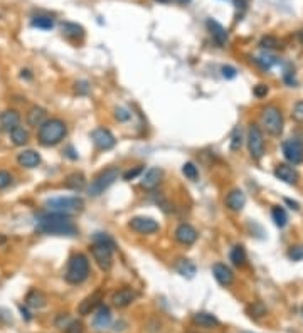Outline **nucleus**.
<instances>
[{"mask_svg": "<svg viewBox=\"0 0 303 333\" xmlns=\"http://www.w3.org/2000/svg\"><path fill=\"white\" fill-rule=\"evenodd\" d=\"M36 231L46 236H67V238H73V236L78 234V228L74 226L71 215L49 210L37 215Z\"/></svg>", "mask_w": 303, "mask_h": 333, "instance_id": "1", "label": "nucleus"}, {"mask_svg": "<svg viewBox=\"0 0 303 333\" xmlns=\"http://www.w3.org/2000/svg\"><path fill=\"white\" fill-rule=\"evenodd\" d=\"M67 135L66 123L59 118H47L37 130V140L42 147H56Z\"/></svg>", "mask_w": 303, "mask_h": 333, "instance_id": "2", "label": "nucleus"}, {"mask_svg": "<svg viewBox=\"0 0 303 333\" xmlns=\"http://www.w3.org/2000/svg\"><path fill=\"white\" fill-rule=\"evenodd\" d=\"M89 276V259L83 253H76L69 258L64 271V279L69 284H81Z\"/></svg>", "mask_w": 303, "mask_h": 333, "instance_id": "3", "label": "nucleus"}, {"mask_svg": "<svg viewBox=\"0 0 303 333\" xmlns=\"http://www.w3.org/2000/svg\"><path fill=\"white\" fill-rule=\"evenodd\" d=\"M46 209L57 214L73 215L84 209V200L81 197H54L46 200Z\"/></svg>", "mask_w": 303, "mask_h": 333, "instance_id": "4", "label": "nucleus"}, {"mask_svg": "<svg viewBox=\"0 0 303 333\" xmlns=\"http://www.w3.org/2000/svg\"><path fill=\"white\" fill-rule=\"evenodd\" d=\"M118 177H120V170L115 167H110L107 170L99 172L88 185V195L99 197L105 190L110 189V187L118 180Z\"/></svg>", "mask_w": 303, "mask_h": 333, "instance_id": "5", "label": "nucleus"}, {"mask_svg": "<svg viewBox=\"0 0 303 333\" xmlns=\"http://www.w3.org/2000/svg\"><path fill=\"white\" fill-rule=\"evenodd\" d=\"M261 123L269 135H280L283 132V115L275 104H269L261 111Z\"/></svg>", "mask_w": 303, "mask_h": 333, "instance_id": "6", "label": "nucleus"}, {"mask_svg": "<svg viewBox=\"0 0 303 333\" xmlns=\"http://www.w3.org/2000/svg\"><path fill=\"white\" fill-rule=\"evenodd\" d=\"M248 148H249V155L254 160H259L264 155V138L261 128L258 125H251L248 130Z\"/></svg>", "mask_w": 303, "mask_h": 333, "instance_id": "7", "label": "nucleus"}, {"mask_svg": "<svg viewBox=\"0 0 303 333\" xmlns=\"http://www.w3.org/2000/svg\"><path fill=\"white\" fill-rule=\"evenodd\" d=\"M128 228L132 229L133 233L142 234V236H150L160 231V226H158V222L155 219H152V217H143V215L133 217V219L128 222Z\"/></svg>", "mask_w": 303, "mask_h": 333, "instance_id": "8", "label": "nucleus"}, {"mask_svg": "<svg viewBox=\"0 0 303 333\" xmlns=\"http://www.w3.org/2000/svg\"><path fill=\"white\" fill-rule=\"evenodd\" d=\"M283 155L290 163L293 165H298V163L303 162V142L298 138H288L285 143H283Z\"/></svg>", "mask_w": 303, "mask_h": 333, "instance_id": "9", "label": "nucleus"}, {"mask_svg": "<svg viewBox=\"0 0 303 333\" xmlns=\"http://www.w3.org/2000/svg\"><path fill=\"white\" fill-rule=\"evenodd\" d=\"M113 253L110 248H105V246L99 244H93L91 246V254H93V259L98 266L103 269V271H110L113 264Z\"/></svg>", "mask_w": 303, "mask_h": 333, "instance_id": "10", "label": "nucleus"}, {"mask_svg": "<svg viewBox=\"0 0 303 333\" xmlns=\"http://www.w3.org/2000/svg\"><path fill=\"white\" fill-rule=\"evenodd\" d=\"M91 140H93L94 147L98 150H110L117 145V140H115L113 133L107 128H96L91 132Z\"/></svg>", "mask_w": 303, "mask_h": 333, "instance_id": "11", "label": "nucleus"}, {"mask_svg": "<svg viewBox=\"0 0 303 333\" xmlns=\"http://www.w3.org/2000/svg\"><path fill=\"white\" fill-rule=\"evenodd\" d=\"M101 301H103V293L99 291V289H96V291H93L91 294H88V296L84 298L83 301L78 305V313L79 315H91V313L96 311V308H98L101 305Z\"/></svg>", "mask_w": 303, "mask_h": 333, "instance_id": "12", "label": "nucleus"}, {"mask_svg": "<svg viewBox=\"0 0 303 333\" xmlns=\"http://www.w3.org/2000/svg\"><path fill=\"white\" fill-rule=\"evenodd\" d=\"M21 125V113L17 109H6L0 113V133H11Z\"/></svg>", "mask_w": 303, "mask_h": 333, "instance_id": "13", "label": "nucleus"}, {"mask_svg": "<svg viewBox=\"0 0 303 333\" xmlns=\"http://www.w3.org/2000/svg\"><path fill=\"white\" fill-rule=\"evenodd\" d=\"M197 238H199V234L190 224H180L175 229V241L182 246H192L197 241Z\"/></svg>", "mask_w": 303, "mask_h": 333, "instance_id": "14", "label": "nucleus"}, {"mask_svg": "<svg viewBox=\"0 0 303 333\" xmlns=\"http://www.w3.org/2000/svg\"><path fill=\"white\" fill-rule=\"evenodd\" d=\"M135 298H137V293H135L132 288L125 286L113 293L112 303H113V306H117V308H127L135 301Z\"/></svg>", "mask_w": 303, "mask_h": 333, "instance_id": "15", "label": "nucleus"}, {"mask_svg": "<svg viewBox=\"0 0 303 333\" xmlns=\"http://www.w3.org/2000/svg\"><path fill=\"white\" fill-rule=\"evenodd\" d=\"M226 207L233 212H241L243 207L246 205V195L241 189H233L226 195Z\"/></svg>", "mask_w": 303, "mask_h": 333, "instance_id": "16", "label": "nucleus"}, {"mask_svg": "<svg viewBox=\"0 0 303 333\" xmlns=\"http://www.w3.org/2000/svg\"><path fill=\"white\" fill-rule=\"evenodd\" d=\"M110 325H112V311H110L108 306H101L99 305L94 311L93 326L98 331H103V330H107Z\"/></svg>", "mask_w": 303, "mask_h": 333, "instance_id": "17", "label": "nucleus"}, {"mask_svg": "<svg viewBox=\"0 0 303 333\" xmlns=\"http://www.w3.org/2000/svg\"><path fill=\"white\" fill-rule=\"evenodd\" d=\"M213 274L221 286H231L234 281V274L231 271V268H228L223 263H216L213 266Z\"/></svg>", "mask_w": 303, "mask_h": 333, "instance_id": "18", "label": "nucleus"}, {"mask_svg": "<svg viewBox=\"0 0 303 333\" xmlns=\"http://www.w3.org/2000/svg\"><path fill=\"white\" fill-rule=\"evenodd\" d=\"M17 163L24 168H37L41 165V155L36 150H22L17 155Z\"/></svg>", "mask_w": 303, "mask_h": 333, "instance_id": "19", "label": "nucleus"}, {"mask_svg": "<svg viewBox=\"0 0 303 333\" xmlns=\"http://www.w3.org/2000/svg\"><path fill=\"white\" fill-rule=\"evenodd\" d=\"M46 120H47V111L44 108H41V106H32L26 115V122L32 128H39Z\"/></svg>", "mask_w": 303, "mask_h": 333, "instance_id": "20", "label": "nucleus"}, {"mask_svg": "<svg viewBox=\"0 0 303 333\" xmlns=\"http://www.w3.org/2000/svg\"><path fill=\"white\" fill-rule=\"evenodd\" d=\"M162 177H163V172L160 170V168L153 167L145 173V177L142 178V187L145 190H155L157 187L160 185Z\"/></svg>", "mask_w": 303, "mask_h": 333, "instance_id": "21", "label": "nucleus"}, {"mask_svg": "<svg viewBox=\"0 0 303 333\" xmlns=\"http://www.w3.org/2000/svg\"><path fill=\"white\" fill-rule=\"evenodd\" d=\"M275 175H276V178H280L281 182L290 183V185L298 182V172L293 167L286 165V163H280V165H276Z\"/></svg>", "mask_w": 303, "mask_h": 333, "instance_id": "22", "label": "nucleus"}, {"mask_svg": "<svg viewBox=\"0 0 303 333\" xmlns=\"http://www.w3.org/2000/svg\"><path fill=\"white\" fill-rule=\"evenodd\" d=\"M208 29L211 32V36H213V39L216 41V44L224 46L226 42H228V32H226V29L221 26L218 21H214V19H208Z\"/></svg>", "mask_w": 303, "mask_h": 333, "instance_id": "23", "label": "nucleus"}, {"mask_svg": "<svg viewBox=\"0 0 303 333\" xmlns=\"http://www.w3.org/2000/svg\"><path fill=\"white\" fill-rule=\"evenodd\" d=\"M64 187H66V189L74 190V192L83 190V189H86V177H84L81 172L71 173V175H67V177H66Z\"/></svg>", "mask_w": 303, "mask_h": 333, "instance_id": "24", "label": "nucleus"}, {"mask_svg": "<svg viewBox=\"0 0 303 333\" xmlns=\"http://www.w3.org/2000/svg\"><path fill=\"white\" fill-rule=\"evenodd\" d=\"M192 320H194L195 325H199L202 328H214L219 325V320L216 318L213 313H206V311H199L195 313L194 316H192Z\"/></svg>", "mask_w": 303, "mask_h": 333, "instance_id": "25", "label": "nucleus"}, {"mask_svg": "<svg viewBox=\"0 0 303 333\" xmlns=\"http://www.w3.org/2000/svg\"><path fill=\"white\" fill-rule=\"evenodd\" d=\"M11 142L16 145V147H24V145L29 143V132L24 127H16L11 132Z\"/></svg>", "mask_w": 303, "mask_h": 333, "instance_id": "26", "label": "nucleus"}, {"mask_svg": "<svg viewBox=\"0 0 303 333\" xmlns=\"http://www.w3.org/2000/svg\"><path fill=\"white\" fill-rule=\"evenodd\" d=\"M26 305L31 308H42L46 305V296L37 289H31L26 296Z\"/></svg>", "mask_w": 303, "mask_h": 333, "instance_id": "27", "label": "nucleus"}, {"mask_svg": "<svg viewBox=\"0 0 303 333\" xmlns=\"http://www.w3.org/2000/svg\"><path fill=\"white\" fill-rule=\"evenodd\" d=\"M229 259H231V263H233L234 266H238V268L244 266L246 261H248V258H246V251H244L243 246H234V248L231 249Z\"/></svg>", "mask_w": 303, "mask_h": 333, "instance_id": "28", "label": "nucleus"}, {"mask_svg": "<svg viewBox=\"0 0 303 333\" xmlns=\"http://www.w3.org/2000/svg\"><path fill=\"white\" fill-rule=\"evenodd\" d=\"M62 34L69 39H78V37L84 36V29L74 22H64L62 24Z\"/></svg>", "mask_w": 303, "mask_h": 333, "instance_id": "29", "label": "nucleus"}, {"mask_svg": "<svg viewBox=\"0 0 303 333\" xmlns=\"http://www.w3.org/2000/svg\"><path fill=\"white\" fill-rule=\"evenodd\" d=\"M93 244L105 246V248H110L112 251L117 249V243H115V239L110 234H107V233H96L93 236Z\"/></svg>", "mask_w": 303, "mask_h": 333, "instance_id": "30", "label": "nucleus"}, {"mask_svg": "<svg viewBox=\"0 0 303 333\" xmlns=\"http://www.w3.org/2000/svg\"><path fill=\"white\" fill-rule=\"evenodd\" d=\"M31 26L37 27V29H44V31H49V29L54 27V19L49 16H36V17H32Z\"/></svg>", "mask_w": 303, "mask_h": 333, "instance_id": "31", "label": "nucleus"}, {"mask_svg": "<svg viewBox=\"0 0 303 333\" xmlns=\"http://www.w3.org/2000/svg\"><path fill=\"white\" fill-rule=\"evenodd\" d=\"M271 217H273V220H275V224L278 226V228H285V226H286L288 215H286V212H285L283 207H280V205L273 207V209H271Z\"/></svg>", "mask_w": 303, "mask_h": 333, "instance_id": "32", "label": "nucleus"}, {"mask_svg": "<svg viewBox=\"0 0 303 333\" xmlns=\"http://www.w3.org/2000/svg\"><path fill=\"white\" fill-rule=\"evenodd\" d=\"M175 268H177V271L182 274V276L192 278L195 274V266L190 261H187V259H179V263H177Z\"/></svg>", "mask_w": 303, "mask_h": 333, "instance_id": "33", "label": "nucleus"}, {"mask_svg": "<svg viewBox=\"0 0 303 333\" xmlns=\"http://www.w3.org/2000/svg\"><path fill=\"white\" fill-rule=\"evenodd\" d=\"M254 62H256V64L261 67V69H264V71H268V69H271L273 66L276 64V59L275 57H269V56H261V57H254L253 59Z\"/></svg>", "mask_w": 303, "mask_h": 333, "instance_id": "34", "label": "nucleus"}, {"mask_svg": "<svg viewBox=\"0 0 303 333\" xmlns=\"http://www.w3.org/2000/svg\"><path fill=\"white\" fill-rule=\"evenodd\" d=\"M182 173H184L189 180H197V178H199V170H197V167L192 162L184 163V167H182Z\"/></svg>", "mask_w": 303, "mask_h": 333, "instance_id": "35", "label": "nucleus"}, {"mask_svg": "<svg viewBox=\"0 0 303 333\" xmlns=\"http://www.w3.org/2000/svg\"><path fill=\"white\" fill-rule=\"evenodd\" d=\"M115 118H117L120 123H127L132 120V113H130V109L125 108V106H118V108H115Z\"/></svg>", "mask_w": 303, "mask_h": 333, "instance_id": "36", "label": "nucleus"}, {"mask_svg": "<svg viewBox=\"0 0 303 333\" xmlns=\"http://www.w3.org/2000/svg\"><path fill=\"white\" fill-rule=\"evenodd\" d=\"M241 145H243V133L239 128H236L233 137H231V150H239Z\"/></svg>", "mask_w": 303, "mask_h": 333, "instance_id": "37", "label": "nucleus"}, {"mask_svg": "<svg viewBox=\"0 0 303 333\" xmlns=\"http://www.w3.org/2000/svg\"><path fill=\"white\" fill-rule=\"evenodd\" d=\"M64 333H84L83 330V323L74 320V321H69L67 325L64 326Z\"/></svg>", "mask_w": 303, "mask_h": 333, "instance_id": "38", "label": "nucleus"}, {"mask_svg": "<svg viewBox=\"0 0 303 333\" xmlns=\"http://www.w3.org/2000/svg\"><path fill=\"white\" fill-rule=\"evenodd\" d=\"M288 258L291 261H300L303 259V246H291L290 251H288Z\"/></svg>", "mask_w": 303, "mask_h": 333, "instance_id": "39", "label": "nucleus"}, {"mask_svg": "<svg viewBox=\"0 0 303 333\" xmlns=\"http://www.w3.org/2000/svg\"><path fill=\"white\" fill-rule=\"evenodd\" d=\"M259 46H261L263 49H276V47H278V39H276V37H273V36H266V37H263V39H261Z\"/></svg>", "mask_w": 303, "mask_h": 333, "instance_id": "40", "label": "nucleus"}, {"mask_svg": "<svg viewBox=\"0 0 303 333\" xmlns=\"http://www.w3.org/2000/svg\"><path fill=\"white\" fill-rule=\"evenodd\" d=\"M12 183V173L7 170H0V190L7 189Z\"/></svg>", "mask_w": 303, "mask_h": 333, "instance_id": "41", "label": "nucleus"}, {"mask_svg": "<svg viewBox=\"0 0 303 333\" xmlns=\"http://www.w3.org/2000/svg\"><path fill=\"white\" fill-rule=\"evenodd\" d=\"M143 172V167L142 165H138V167H135V168H130V170H127L123 173V180H133V178H137L140 173Z\"/></svg>", "mask_w": 303, "mask_h": 333, "instance_id": "42", "label": "nucleus"}, {"mask_svg": "<svg viewBox=\"0 0 303 333\" xmlns=\"http://www.w3.org/2000/svg\"><path fill=\"white\" fill-rule=\"evenodd\" d=\"M221 72H223V76L226 79H233V78H236V74H238L236 67H233V66H223L221 67Z\"/></svg>", "mask_w": 303, "mask_h": 333, "instance_id": "43", "label": "nucleus"}, {"mask_svg": "<svg viewBox=\"0 0 303 333\" xmlns=\"http://www.w3.org/2000/svg\"><path fill=\"white\" fill-rule=\"evenodd\" d=\"M74 91L78 94H88L89 93V84L86 81H79V83L74 84Z\"/></svg>", "mask_w": 303, "mask_h": 333, "instance_id": "44", "label": "nucleus"}, {"mask_svg": "<svg viewBox=\"0 0 303 333\" xmlns=\"http://www.w3.org/2000/svg\"><path fill=\"white\" fill-rule=\"evenodd\" d=\"M253 94L256 96V98H264V96L268 94V86H266V84H258V86H254Z\"/></svg>", "mask_w": 303, "mask_h": 333, "instance_id": "45", "label": "nucleus"}, {"mask_svg": "<svg viewBox=\"0 0 303 333\" xmlns=\"http://www.w3.org/2000/svg\"><path fill=\"white\" fill-rule=\"evenodd\" d=\"M293 117H295L296 120H300V122H303V101H298V103L295 104V108H293Z\"/></svg>", "mask_w": 303, "mask_h": 333, "instance_id": "46", "label": "nucleus"}, {"mask_svg": "<svg viewBox=\"0 0 303 333\" xmlns=\"http://www.w3.org/2000/svg\"><path fill=\"white\" fill-rule=\"evenodd\" d=\"M66 155L71 158V160H76V158H78V155H76V152L73 150V147H67L66 148Z\"/></svg>", "mask_w": 303, "mask_h": 333, "instance_id": "47", "label": "nucleus"}, {"mask_svg": "<svg viewBox=\"0 0 303 333\" xmlns=\"http://www.w3.org/2000/svg\"><path fill=\"white\" fill-rule=\"evenodd\" d=\"M21 313H22V318H26L27 321H29V320H31V318H32V316H31V313H29V311H27V310H26V308H24V306H21Z\"/></svg>", "mask_w": 303, "mask_h": 333, "instance_id": "48", "label": "nucleus"}, {"mask_svg": "<svg viewBox=\"0 0 303 333\" xmlns=\"http://www.w3.org/2000/svg\"><path fill=\"white\" fill-rule=\"evenodd\" d=\"M285 202H286L288 205L291 207V209H295V210H298V209H300V207H298V204H296V202H293V200H290V199H286Z\"/></svg>", "mask_w": 303, "mask_h": 333, "instance_id": "49", "label": "nucleus"}, {"mask_svg": "<svg viewBox=\"0 0 303 333\" xmlns=\"http://www.w3.org/2000/svg\"><path fill=\"white\" fill-rule=\"evenodd\" d=\"M21 72H22V74H21V76H22V78H24V76H26V78H29V79H31V78H32V74H31V71H27V69H26V71H24V69H22Z\"/></svg>", "mask_w": 303, "mask_h": 333, "instance_id": "50", "label": "nucleus"}, {"mask_svg": "<svg viewBox=\"0 0 303 333\" xmlns=\"http://www.w3.org/2000/svg\"><path fill=\"white\" fill-rule=\"evenodd\" d=\"M6 243H7V238H6V236H4V234H0V246L6 244Z\"/></svg>", "mask_w": 303, "mask_h": 333, "instance_id": "51", "label": "nucleus"}, {"mask_svg": "<svg viewBox=\"0 0 303 333\" xmlns=\"http://www.w3.org/2000/svg\"><path fill=\"white\" fill-rule=\"evenodd\" d=\"M298 39H300V42L303 44V31H301V32H298Z\"/></svg>", "mask_w": 303, "mask_h": 333, "instance_id": "52", "label": "nucleus"}, {"mask_svg": "<svg viewBox=\"0 0 303 333\" xmlns=\"http://www.w3.org/2000/svg\"><path fill=\"white\" fill-rule=\"evenodd\" d=\"M175 2H179V4H187V2H190V0H175Z\"/></svg>", "mask_w": 303, "mask_h": 333, "instance_id": "53", "label": "nucleus"}, {"mask_svg": "<svg viewBox=\"0 0 303 333\" xmlns=\"http://www.w3.org/2000/svg\"><path fill=\"white\" fill-rule=\"evenodd\" d=\"M155 2H160V4H167V2H170V0H155Z\"/></svg>", "mask_w": 303, "mask_h": 333, "instance_id": "54", "label": "nucleus"}]
</instances>
